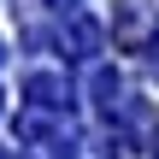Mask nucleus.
<instances>
[{
  "label": "nucleus",
  "instance_id": "423d86ee",
  "mask_svg": "<svg viewBox=\"0 0 159 159\" xmlns=\"http://www.w3.org/2000/svg\"><path fill=\"white\" fill-rule=\"evenodd\" d=\"M47 6H53V12H77L83 0H47Z\"/></svg>",
  "mask_w": 159,
  "mask_h": 159
},
{
  "label": "nucleus",
  "instance_id": "20e7f679",
  "mask_svg": "<svg viewBox=\"0 0 159 159\" xmlns=\"http://www.w3.org/2000/svg\"><path fill=\"white\" fill-rule=\"evenodd\" d=\"M89 94H94V106L112 118V112H124V77L112 71V65H94L89 71Z\"/></svg>",
  "mask_w": 159,
  "mask_h": 159
},
{
  "label": "nucleus",
  "instance_id": "f03ea898",
  "mask_svg": "<svg viewBox=\"0 0 159 159\" xmlns=\"http://www.w3.org/2000/svg\"><path fill=\"white\" fill-rule=\"evenodd\" d=\"M59 53H71V59L100 53V24H94L89 12H65V24H59Z\"/></svg>",
  "mask_w": 159,
  "mask_h": 159
},
{
  "label": "nucleus",
  "instance_id": "39448f33",
  "mask_svg": "<svg viewBox=\"0 0 159 159\" xmlns=\"http://www.w3.org/2000/svg\"><path fill=\"white\" fill-rule=\"evenodd\" d=\"M142 24H148V0H124V24H118V41L136 47L142 41Z\"/></svg>",
  "mask_w": 159,
  "mask_h": 159
},
{
  "label": "nucleus",
  "instance_id": "7ed1b4c3",
  "mask_svg": "<svg viewBox=\"0 0 159 159\" xmlns=\"http://www.w3.org/2000/svg\"><path fill=\"white\" fill-rule=\"evenodd\" d=\"M24 100L30 106H71V77L65 71H30L24 77Z\"/></svg>",
  "mask_w": 159,
  "mask_h": 159
},
{
  "label": "nucleus",
  "instance_id": "0eeeda50",
  "mask_svg": "<svg viewBox=\"0 0 159 159\" xmlns=\"http://www.w3.org/2000/svg\"><path fill=\"white\" fill-rule=\"evenodd\" d=\"M153 65H159V35H153Z\"/></svg>",
  "mask_w": 159,
  "mask_h": 159
},
{
  "label": "nucleus",
  "instance_id": "f257e3e1",
  "mask_svg": "<svg viewBox=\"0 0 159 159\" xmlns=\"http://www.w3.org/2000/svg\"><path fill=\"white\" fill-rule=\"evenodd\" d=\"M18 142L35 148V153H47V159H71L77 153L71 106H24V112H18Z\"/></svg>",
  "mask_w": 159,
  "mask_h": 159
},
{
  "label": "nucleus",
  "instance_id": "6e6552de",
  "mask_svg": "<svg viewBox=\"0 0 159 159\" xmlns=\"http://www.w3.org/2000/svg\"><path fill=\"white\" fill-rule=\"evenodd\" d=\"M0 65H6V41H0Z\"/></svg>",
  "mask_w": 159,
  "mask_h": 159
}]
</instances>
